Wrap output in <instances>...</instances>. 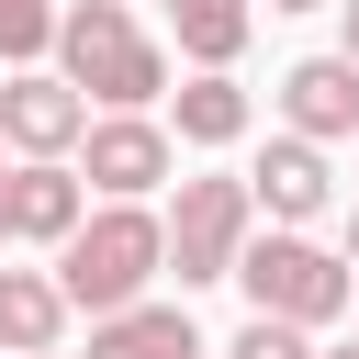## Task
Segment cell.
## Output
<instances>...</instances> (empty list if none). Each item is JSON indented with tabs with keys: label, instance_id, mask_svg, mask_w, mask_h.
Here are the masks:
<instances>
[{
	"label": "cell",
	"instance_id": "obj_1",
	"mask_svg": "<svg viewBox=\"0 0 359 359\" xmlns=\"http://www.w3.org/2000/svg\"><path fill=\"white\" fill-rule=\"evenodd\" d=\"M56 67H67L101 112H146V101H168V45L135 22V0H67V22H56Z\"/></svg>",
	"mask_w": 359,
	"mask_h": 359
},
{
	"label": "cell",
	"instance_id": "obj_2",
	"mask_svg": "<svg viewBox=\"0 0 359 359\" xmlns=\"http://www.w3.org/2000/svg\"><path fill=\"white\" fill-rule=\"evenodd\" d=\"M157 269H168V213H146V202H101V213L56 247V280H67V303H79L90 325L123 314V303H146Z\"/></svg>",
	"mask_w": 359,
	"mask_h": 359
},
{
	"label": "cell",
	"instance_id": "obj_3",
	"mask_svg": "<svg viewBox=\"0 0 359 359\" xmlns=\"http://www.w3.org/2000/svg\"><path fill=\"white\" fill-rule=\"evenodd\" d=\"M236 292H247V314H280V325H337V314H359V269H348V258H325L303 224L247 236Z\"/></svg>",
	"mask_w": 359,
	"mask_h": 359
},
{
	"label": "cell",
	"instance_id": "obj_4",
	"mask_svg": "<svg viewBox=\"0 0 359 359\" xmlns=\"http://www.w3.org/2000/svg\"><path fill=\"white\" fill-rule=\"evenodd\" d=\"M247 236H258V191H247V168H202V180H180V202H168V269H180V292L236 280Z\"/></svg>",
	"mask_w": 359,
	"mask_h": 359
},
{
	"label": "cell",
	"instance_id": "obj_5",
	"mask_svg": "<svg viewBox=\"0 0 359 359\" xmlns=\"http://www.w3.org/2000/svg\"><path fill=\"white\" fill-rule=\"evenodd\" d=\"M168 168H180V135H168L157 112H90V135H79V180H90L101 202H146Z\"/></svg>",
	"mask_w": 359,
	"mask_h": 359
},
{
	"label": "cell",
	"instance_id": "obj_6",
	"mask_svg": "<svg viewBox=\"0 0 359 359\" xmlns=\"http://www.w3.org/2000/svg\"><path fill=\"white\" fill-rule=\"evenodd\" d=\"M90 135V90L67 67H11L0 79V146L11 157H79Z\"/></svg>",
	"mask_w": 359,
	"mask_h": 359
},
{
	"label": "cell",
	"instance_id": "obj_7",
	"mask_svg": "<svg viewBox=\"0 0 359 359\" xmlns=\"http://www.w3.org/2000/svg\"><path fill=\"white\" fill-rule=\"evenodd\" d=\"M247 191H258V213H269V224H314V213L337 202V168H325V146H314V135H292V123H280V135L258 146Z\"/></svg>",
	"mask_w": 359,
	"mask_h": 359
},
{
	"label": "cell",
	"instance_id": "obj_8",
	"mask_svg": "<svg viewBox=\"0 0 359 359\" xmlns=\"http://www.w3.org/2000/svg\"><path fill=\"white\" fill-rule=\"evenodd\" d=\"M79 224H90L79 157H11V236H22V247H67Z\"/></svg>",
	"mask_w": 359,
	"mask_h": 359
},
{
	"label": "cell",
	"instance_id": "obj_9",
	"mask_svg": "<svg viewBox=\"0 0 359 359\" xmlns=\"http://www.w3.org/2000/svg\"><path fill=\"white\" fill-rule=\"evenodd\" d=\"M280 123L314 135V146H348V135H359V56H303V67H280Z\"/></svg>",
	"mask_w": 359,
	"mask_h": 359
},
{
	"label": "cell",
	"instance_id": "obj_10",
	"mask_svg": "<svg viewBox=\"0 0 359 359\" xmlns=\"http://www.w3.org/2000/svg\"><path fill=\"white\" fill-rule=\"evenodd\" d=\"M90 359H202V325L191 303H123L90 325Z\"/></svg>",
	"mask_w": 359,
	"mask_h": 359
},
{
	"label": "cell",
	"instance_id": "obj_11",
	"mask_svg": "<svg viewBox=\"0 0 359 359\" xmlns=\"http://www.w3.org/2000/svg\"><path fill=\"white\" fill-rule=\"evenodd\" d=\"M67 314H79V303H67V280H56V269H0V348H11V359L56 348V337H67Z\"/></svg>",
	"mask_w": 359,
	"mask_h": 359
},
{
	"label": "cell",
	"instance_id": "obj_12",
	"mask_svg": "<svg viewBox=\"0 0 359 359\" xmlns=\"http://www.w3.org/2000/svg\"><path fill=\"white\" fill-rule=\"evenodd\" d=\"M168 123H180V146H236V135H247V90H236L224 67H191V79L168 90Z\"/></svg>",
	"mask_w": 359,
	"mask_h": 359
},
{
	"label": "cell",
	"instance_id": "obj_13",
	"mask_svg": "<svg viewBox=\"0 0 359 359\" xmlns=\"http://www.w3.org/2000/svg\"><path fill=\"white\" fill-rule=\"evenodd\" d=\"M168 34L191 67H236L247 34H258V0H168Z\"/></svg>",
	"mask_w": 359,
	"mask_h": 359
},
{
	"label": "cell",
	"instance_id": "obj_14",
	"mask_svg": "<svg viewBox=\"0 0 359 359\" xmlns=\"http://www.w3.org/2000/svg\"><path fill=\"white\" fill-rule=\"evenodd\" d=\"M56 22H67L56 0H0V56H11V67H34V56H56Z\"/></svg>",
	"mask_w": 359,
	"mask_h": 359
},
{
	"label": "cell",
	"instance_id": "obj_15",
	"mask_svg": "<svg viewBox=\"0 0 359 359\" xmlns=\"http://www.w3.org/2000/svg\"><path fill=\"white\" fill-rule=\"evenodd\" d=\"M224 359H314V325H280V314H247Z\"/></svg>",
	"mask_w": 359,
	"mask_h": 359
},
{
	"label": "cell",
	"instance_id": "obj_16",
	"mask_svg": "<svg viewBox=\"0 0 359 359\" xmlns=\"http://www.w3.org/2000/svg\"><path fill=\"white\" fill-rule=\"evenodd\" d=\"M337 56H359V0H337Z\"/></svg>",
	"mask_w": 359,
	"mask_h": 359
},
{
	"label": "cell",
	"instance_id": "obj_17",
	"mask_svg": "<svg viewBox=\"0 0 359 359\" xmlns=\"http://www.w3.org/2000/svg\"><path fill=\"white\" fill-rule=\"evenodd\" d=\"M0 247H11V146H0Z\"/></svg>",
	"mask_w": 359,
	"mask_h": 359
},
{
	"label": "cell",
	"instance_id": "obj_18",
	"mask_svg": "<svg viewBox=\"0 0 359 359\" xmlns=\"http://www.w3.org/2000/svg\"><path fill=\"white\" fill-rule=\"evenodd\" d=\"M314 359H359V337H337V348H314Z\"/></svg>",
	"mask_w": 359,
	"mask_h": 359
},
{
	"label": "cell",
	"instance_id": "obj_19",
	"mask_svg": "<svg viewBox=\"0 0 359 359\" xmlns=\"http://www.w3.org/2000/svg\"><path fill=\"white\" fill-rule=\"evenodd\" d=\"M348 269H359V213H348Z\"/></svg>",
	"mask_w": 359,
	"mask_h": 359
},
{
	"label": "cell",
	"instance_id": "obj_20",
	"mask_svg": "<svg viewBox=\"0 0 359 359\" xmlns=\"http://www.w3.org/2000/svg\"><path fill=\"white\" fill-rule=\"evenodd\" d=\"M269 11H325V0H269Z\"/></svg>",
	"mask_w": 359,
	"mask_h": 359
},
{
	"label": "cell",
	"instance_id": "obj_21",
	"mask_svg": "<svg viewBox=\"0 0 359 359\" xmlns=\"http://www.w3.org/2000/svg\"><path fill=\"white\" fill-rule=\"evenodd\" d=\"M34 359H56V348H34Z\"/></svg>",
	"mask_w": 359,
	"mask_h": 359
},
{
	"label": "cell",
	"instance_id": "obj_22",
	"mask_svg": "<svg viewBox=\"0 0 359 359\" xmlns=\"http://www.w3.org/2000/svg\"><path fill=\"white\" fill-rule=\"evenodd\" d=\"M0 359H11V348H0Z\"/></svg>",
	"mask_w": 359,
	"mask_h": 359
}]
</instances>
